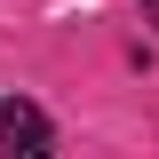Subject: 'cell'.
Wrapping results in <instances>:
<instances>
[{
  "instance_id": "cell-1",
  "label": "cell",
  "mask_w": 159,
  "mask_h": 159,
  "mask_svg": "<svg viewBox=\"0 0 159 159\" xmlns=\"http://www.w3.org/2000/svg\"><path fill=\"white\" fill-rule=\"evenodd\" d=\"M0 159H56V127L40 103H0Z\"/></svg>"
},
{
  "instance_id": "cell-2",
  "label": "cell",
  "mask_w": 159,
  "mask_h": 159,
  "mask_svg": "<svg viewBox=\"0 0 159 159\" xmlns=\"http://www.w3.org/2000/svg\"><path fill=\"white\" fill-rule=\"evenodd\" d=\"M143 16H151V24H159V0H143Z\"/></svg>"
}]
</instances>
